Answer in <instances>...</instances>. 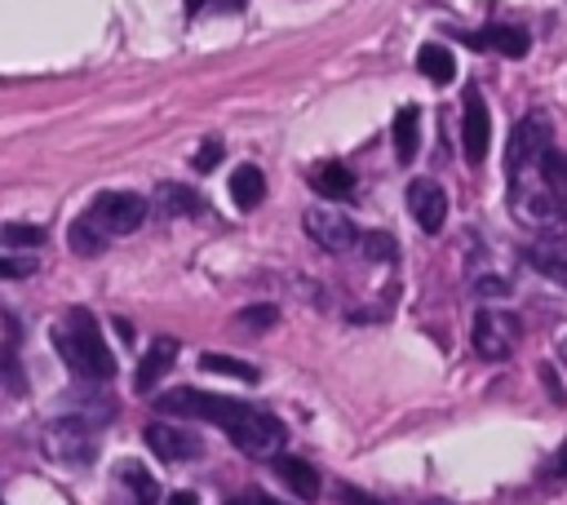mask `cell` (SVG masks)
<instances>
[{
  "label": "cell",
  "mask_w": 567,
  "mask_h": 505,
  "mask_svg": "<svg viewBox=\"0 0 567 505\" xmlns=\"http://www.w3.org/2000/svg\"><path fill=\"white\" fill-rule=\"evenodd\" d=\"M159 412H173V416H199V421H217L230 443L248 456H270L284 447V421L261 412V408H248L239 399H226V394H204L195 385H177L168 394L155 399Z\"/></svg>",
  "instance_id": "1"
},
{
  "label": "cell",
  "mask_w": 567,
  "mask_h": 505,
  "mask_svg": "<svg viewBox=\"0 0 567 505\" xmlns=\"http://www.w3.org/2000/svg\"><path fill=\"white\" fill-rule=\"evenodd\" d=\"M53 346H58V354L71 372H80L89 381H111L115 377V354L106 350L102 328L89 310H80V306L66 310V319L53 328Z\"/></svg>",
  "instance_id": "2"
},
{
  "label": "cell",
  "mask_w": 567,
  "mask_h": 505,
  "mask_svg": "<svg viewBox=\"0 0 567 505\" xmlns=\"http://www.w3.org/2000/svg\"><path fill=\"white\" fill-rule=\"evenodd\" d=\"M93 221L115 239V235H133L142 221H146V199L133 195V190H102L93 204H89Z\"/></svg>",
  "instance_id": "3"
},
{
  "label": "cell",
  "mask_w": 567,
  "mask_h": 505,
  "mask_svg": "<svg viewBox=\"0 0 567 505\" xmlns=\"http://www.w3.org/2000/svg\"><path fill=\"white\" fill-rule=\"evenodd\" d=\"M474 350L483 354V359H509L514 354V346H518V319L509 315V310H478L474 315Z\"/></svg>",
  "instance_id": "4"
},
{
  "label": "cell",
  "mask_w": 567,
  "mask_h": 505,
  "mask_svg": "<svg viewBox=\"0 0 567 505\" xmlns=\"http://www.w3.org/2000/svg\"><path fill=\"white\" fill-rule=\"evenodd\" d=\"M301 226H306V235H310L323 252H350V248L363 239L359 226H354L346 213H337V208H306Z\"/></svg>",
  "instance_id": "5"
},
{
  "label": "cell",
  "mask_w": 567,
  "mask_h": 505,
  "mask_svg": "<svg viewBox=\"0 0 567 505\" xmlns=\"http://www.w3.org/2000/svg\"><path fill=\"white\" fill-rule=\"evenodd\" d=\"M487 146H492V115H487V102L470 89L465 93V115H461V151H465L470 164H483Z\"/></svg>",
  "instance_id": "6"
},
{
  "label": "cell",
  "mask_w": 567,
  "mask_h": 505,
  "mask_svg": "<svg viewBox=\"0 0 567 505\" xmlns=\"http://www.w3.org/2000/svg\"><path fill=\"white\" fill-rule=\"evenodd\" d=\"M408 208H412V221H416L425 235H439L443 221H447V195H443V186L430 182V177H416V182L408 186Z\"/></svg>",
  "instance_id": "7"
},
{
  "label": "cell",
  "mask_w": 567,
  "mask_h": 505,
  "mask_svg": "<svg viewBox=\"0 0 567 505\" xmlns=\"http://www.w3.org/2000/svg\"><path fill=\"white\" fill-rule=\"evenodd\" d=\"M146 443H151V452H155L159 461H195V456L204 452L199 434H190V430H182V425H173V421L146 425Z\"/></svg>",
  "instance_id": "8"
},
{
  "label": "cell",
  "mask_w": 567,
  "mask_h": 505,
  "mask_svg": "<svg viewBox=\"0 0 567 505\" xmlns=\"http://www.w3.org/2000/svg\"><path fill=\"white\" fill-rule=\"evenodd\" d=\"M44 447H49V456H53V461H75V465H84V461L93 456V434H84V430H80V421L71 416V421L49 425Z\"/></svg>",
  "instance_id": "9"
},
{
  "label": "cell",
  "mask_w": 567,
  "mask_h": 505,
  "mask_svg": "<svg viewBox=\"0 0 567 505\" xmlns=\"http://www.w3.org/2000/svg\"><path fill=\"white\" fill-rule=\"evenodd\" d=\"M323 199H350L354 195V173L341 164V159H319L306 177Z\"/></svg>",
  "instance_id": "10"
},
{
  "label": "cell",
  "mask_w": 567,
  "mask_h": 505,
  "mask_svg": "<svg viewBox=\"0 0 567 505\" xmlns=\"http://www.w3.org/2000/svg\"><path fill=\"white\" fill-rule=\"evenodd\" d=\"M173 359H177V341H173V337H155V341H151V350H146V354H142V363H137L133 385H137V390H151V385L173 368Z\"/></svg>",
  "instance_id": "11"
},
{
  "label": "cell",
  "mask_w": 567,
  "mask_h": 505,
  "mask_svg": "<svg viewBox=\"0 0 567 505\" xmlns=\"http://www.w3.org/2000/svg\"><path fill=\"white\" fill-rule=\"evenodd\" d=\"M390 133H394V155H399V164H412L416 151H421V111H416V106H399Z\"/></svg>",
  "instance_id": "12"
},
{
  "label": "cell",
  "mask_w": 567,
  "mask_h": 505,
  "mask_svg": "<svg viewBox=\"0 0 567 505\" xmlns=\"http://www.w3.org/2000/svg\"><path fill=\"white\" fill-rule=\"evenodd\" d=\"M275 474L301 496V501H315L319 496V470L301 456H275Z\"/></svg>",
  "instance_id": "13"
},
{
  "label": "cell",
  "mask_w": 567,
  "mask_h": 505,
  "mask_svg": "<svg viewBox=\"0 0 567 505\" xmlns=\"http://www.w3.org/2000/svg\"><path fill=\"white\" fill-rule=\"evenodd\" d=\"M474 49H496L501 58H523L527 53V31L518 27H483L478 35H465Z\"/></svg>",
  "instance_id": "14"
},
{
  "label": "cell",
  "mask_w": 567,
  "mask_h": 505,
  "mask_svg": "<svg viewBox=\"0 0 567 505\" xmlns=\"http://www.w3.org/2000/svg\"><path fill=\"white\" fill-rule=\"evenodd\" d=\"M230 199H235V208H257L266 199V173L257 164H239L230 173Z\"/></svg>",
  "instance_id": "15"
},
{
  "label": "cell",
  "mask_w": 567,
  "mask_h": 505,
  "mask_svg": "<svg viewBox=\"0 0 567 505\" xmlns=\"http://www.w3.org/2000/svg\"><path fill=\"white\" fill-rule=\"evenodd\" d=\"M527 261H532L545 279H554L558 288H567V244H563V239L532 244V248H527Z\"/></svg>",
  "instance_id": "16"
},
{
  "label": "cell",
  "mask_w": 567,
  "mask_h": 505,
  "mask_svg": "<svg viewBox=\"0 0 567 505\" xmlns=\"http://www.w3.org/2000/svg\"><path fill=\"white\" fill-rule=\"evenodd\" d=\"M106 239H111V235L93 221L89 208H84V213L71 221V230H66V244H71V252H80V257H97V252L106 248Z\"/></svg>",
  "instance_id": "17"
},
{
  "label": "cell",
  "mask_w": 567,
  "mask_h": 505,
  "mask_svg": "<svg viewBox=\"0 0 567 505\" xmlns=\"http://www.w3.org/2000/svg\"><path fill=\"white\" fill-rule=\"evenodd\" d=\"M416 66H421V75H425L430 84H452V80H456V58H452V49H443V44H421V49H416Z\"/></svg>",
  "instance_id": "18"
},
{
  "label": "cell",
  "mask_w": 567,
  "mask_h": 505,
  "mask_svg": "<svg viewBox=\"0 0 567 505\" xmlns=\"http://www.w3.org/2000/svg\"><path fill=\"white\" fill-rule=\"evenodd\" d=\"M155 199H159V208H164L168 217H195V213L204 208V199H199L190 186H182V182H159Z\"/></svg>",
  "instance_id": "19"
},
{
  "label": "cell",
  "mask_w": 567,
  "mask_h": 505,
  "mask_svg": "<svg viewBox=\"0 0 567 505\" xmlns=\"http://www.w3.org/2000/svg\"><path fill=\"white\" fill-rule=\"evenodd\" d=\"M115 474H120V483L133 492V501H137V505H155V501H159V483H155V478H151V470H142L137 461H124Z\"/></svg>",
  "instance_id": "20"
},
{
  "label": "cell",
  "mask_w": 567,
  "mask_h": 505,
  "mask_svg": "<svg viewBox=\"0 0 567 505\" xmlns=\"http://www.w3.org/2000/svg\"><path fill=\"white\" fill-rule=\"evenodd\" d=\"M199 368H204V372L235 377V381H257V377H261L252 363H239V359H230V354H199Z\"/></svg>",
  "instance_id": "21"
},
{
  "label": "cell",
  "mask_w": 567,
  "mask_h": 505,
  "mask_svg": "<svg viewBox=\"0 0 567 505\" xmlns=\"http://www.w3.org/2000/svg\"><path fill=\"white\" fill-rule=\"evenodd\" d=\"M0 235H4L9 244H22V248L44 244V226H31V221H9V226H0Z\"/></svg>",
  "instance_id": "22"
},
{
  "label": "cell",
  "mask_w": 567,
  "mask_h": 505,
  "mask_svg": "<svg viewBox=\"0 0 567 505\" xmlns=\"http://www.w3.org/2000/svg\"><path fill=\"white\" fill-rule=\"evenodd\" d=\"M221 155H226V146H221L217 137H204V142H199V151H195V168H199V173H208L213 164H221Z\"/></svg>",
  "instance_id": "23"
},
{
  "label": "cell",
  "mask_w": 567,
  "mask_h": 505,
  "mask_svg": "<svg viewBox=\"0 0 567 505\" xmlns=\"http://www.w3.org/2000/svg\"><path fill=\"white\" fill-rule=\"evenodd\" d=\"M35 257H0V279H31Z\"/></svg>",
  "instance_id": "24"
},
{
  "label": "cell",
  "mask_w": 567,
  "mask_h": 505,
  "mask_svg": "<svg viewBox=\"0 0 567 505\" xmlns=\"http://www.w3.org/2000/svg\"><path fill=\"white\" fill-rule=\"evenodd\" d=\"M239 323L244 328H270L275 323V306H244L239 310Z\"/></svg>",
  "instance_id": "25"
},
{
  "label": "cell",
  "mask_w": 567,
  "mask_h": 505,
  "mask_svg": "<svg viewBox=\"0 0 567 505\" xmlns=\"http://www.w3.org/2000/svg\"><path fill=\"white\" fill-rule=\"evenodd\" d=\"M363 244H368V248H363L368 257H394V239L381 235V230H377V235H363Z\"/></svg>",
  "instance_id": "26"
},
{
  "label": "cell",
  "mask_w": 567,
  "mask_h": 505,
  "mask_svg": "<svg viewBox=\"0 0 567 505\" xmlns=\"http://www.w3.org/2000/svg\"><path fill=\"white\" fill-rule=\"evenodd\" d=\"M474 288L487 292V297H505V292H509V284H505L501 275H483V279H474Z\"/></svg>",
  "instance_id": "27"
},
{
  "label": "cell",
  "mask_w": 567,
  "mask_h": 505,
  "mask_svg": "<svg viewBox=\"0 0 567 505\" xmlns=\"http://www.w3.org/2000/svg\"><path fill=\"white\" fill-rule=\"evenodd\" d=\"M549 478H567V443H558V452L549 456Z\"/></svg>",
  "instance_id": "28"
},
{
  "label": "cell",
  "mask_w": 567,
  "mask_h": 505,
  "mask_svg": "<svg viewBox=\"0 0 567 505\" xmlns=\"http://www.w3.org/2000/svg\"><path fill=\"white\" fill-rule=\"evenodd\" d=\"M341 501H346V505H381L377 496H368V492H359V487H341Z\"/></svg>",
  "instance_id": "29"
},
{
  "label": "cell",
  "mask_w": 567,
  "mask_h": 505,
  "mask_svg": "<svg viewBox=\"0 0 567 505\" xmlns=\"http://www.w3.org/2000/svg\"><path fill=\"white\" fill-rule=\"evenodd\" d=\"M168 505H199V496H195V492H173Z\"/></svg>",
  "instance_id": "30"
},
{
  "label": "cell",
  "mask_w": 567,
  "mask_h": 505,
  "mask_svg": "<svg viewBox=\"0 0 567 505\" xmlns=\"http://www.w3.org/2000/svg\"><path fill=\"white\" fill-rule=\"evenodd\" d=\"M257 505H279V501H270V496H261V501H257Z\"/></svg>",
  "instance_id": "31"
},
{
  "label": "cell",
  "mask_w": 567,
  "mask_h": 505,
  "mask_svg": "<svg viewBox=\"0 0 567 505\" xmlns=\"http://www.w3.org/2000/svg\"><path fill=\"white\" fill-rule=\"evenodd\" d=\"M563 359H567V341H563Z\"/></svg>",
  "instance_id": "32"
}]
</instances>
